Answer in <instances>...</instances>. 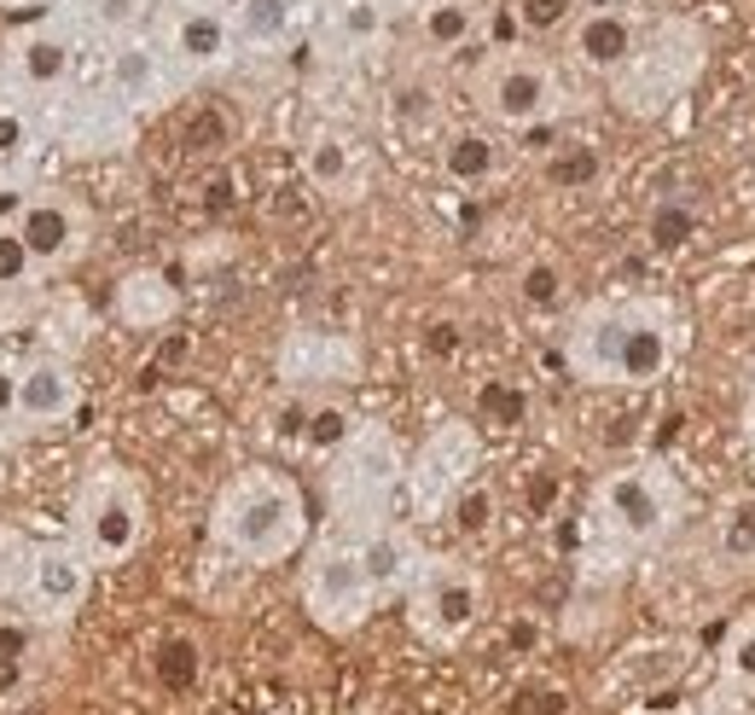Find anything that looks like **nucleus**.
I'll return each mask as SVG.
<instances>
[{"instance_id": "4be33fe9", "label": "nucleus", "mask_w": 755, "mask_h": 715, "mask_svg": "<svg viewBox=\"0 0 755 715\" xmlns=\"http://www.w3.org/2000/svg\"><path fill=\"white\" fill-rule=\"evenodd\" d=\"M30 146H35L30 117H24V111H12V106H0V180L24 169V163H30Z\"/></svg>"}, {"instance_id": "7ed1b4c3", "label": "nucleus", "mask_w": 755, "mask_h": 715, "mask_svg": "<svg viewBox=\"0 0 755 715\" xmlns=\"http://www.w3.org/2000/svg\"><path fill=\"white\" fill-rule=\"evenodd\" d=\"M140 524H146V513H140V495L129 483H93L88 495V513H81V529H88V553L99 564H122L140 547Z\"/></svg>"}, {"instance_id": "a878e982", "label": "nucleus", "mask_w": 755, "mask_h": 715, "mask_svg": "<svg viewBox=\"0 0 755 715\" xmlns=\"http://www.w3.org/2000/svg\"><path fill=\"white\" fill-rule=\"evenodd\" d=\"M302 163H309V180H314V187H343V175H349V146L332 140V134H320Z\"/></svg>"}, {"instance_id": "0eeeda50", "label": "nucleus", "mask_w": 755, "mask_h": 715, "mask_svg": "<svg viewBox=\"0 0 755 715\" xmlns=\"http://www.w3.org/2000/svg\"><path fill=\"white\" fill-rule=\"evenodd\" d=\"M553 106V76L541 65H512L495 76V88H488V111L500 122H512V129H535Z\"/></svg>"}, {"instance_id": "1a4fd4ad", "label": "nucleus", "mask_w": 755, "mask_h": 715, "mask_svg": "<svg viewBox=\"0 0 755 715\" xmlns=\"http://www.w3.org/2000/svg\"><path fill=\"white\" fill-rule=\"evenodd\" d=\"M30 582H35V600L47 610H76L88 600V559L76 547H47V553L30 559Z\"/></svg>"}, {"instance_id": "cd10ccee", "label": "nucleus", "mask_w": 755, "mask_h": 715, "mask_svg": "<svg viewBox=\"0 0 755 715\" xmlns=\"http://www.w3.org/2000/svg\"><path fill=\"white\" fill-rule=\"evenodd\" d=\"M30 274H35L30 244L18 239V228H0V285H24Z\"/></svg>"}, {"instance_id": "f3484780", "label": "nucleus", "mask_w": 755, "mask_h": 715, "mask_svg": "<svg viewBox=\"0 0 755 715\" xmlns=\"http://www.w3.org/2000/svg\"><path fill=\"white\" fill-rule=\"evenodd\" d=\"M349 460H355V477L366 488H390L396 472H401V454H396V442L384 431H355L349 437Z\"/></svg>"}, {"instance_id": "c756f323", "label": "nucleus", "mask_w": 755, "mask_h": 715, "mask_svg": "<svg viewBox=\"0 0 755 715\" xmlns=\"http://www.w3.org/2000/svg\"><path fill=\"white\" fill-rule=\"evenodd\" d=\"M546 175H553L558 180V187H587V180H593L599 175V157L593 152H564V157H553V169H546Z\"/></svg>"}, {"instance_id": "5701e85b", "label": "nucleus", "mask_w": 755, "mask_h": 715, "mask_svg": "<svg viewBox=\"0 0 755 715\" xmlns=\"http://www.w3.org/2000/svg\"><path fill=\"white\" fill-rule=\"evenodd\" d=\"M465 35H471V7H459V0L424 7V41L431 47H465Z\"/></svg>"}, {"instance_id": "a19ab883", "label": "nucleus", "mask_w": 755, "mask_h": 715, "mask_svg": "<svg viewBox=\"0 0 755 715\" xmlns=\"http://www.w3.org/2000/svg\"><path fill=\"white\" fill-rule=\"evenodd\" d=\"M715 715H750V710H739V704H732V710H715Z\"/></svg>"}, {"instance_id": "9b49d317", "label": "nucleus", "mask_w": 755, "mask_h": 715, "mask_svg": "<svg viewBox=\"0 0 755 715\" xmlns=\"http://www.w3.org/2000/svg\"><path fill=\"white\" fill-rule=\"evenodd\" d=\"M576 58L587 70H622L634 58V24L622 12H587L576 30Z\"/></svg>"}, {"instance_id": "6ab92c4d", "label": "nucleus", "mask_w": 755, "mask_h": 715, "mask_svg": "<svg viewBox=\"0 0 755 715\" xmlns=\"http://www.w3.org/2000/svg\"><path fill=\"white\" fill-rule=\"evenodd\" d=\"M622 326H628V315H593L581 326V366L587 373H610V366H617Z\"/></svg>"}, {"instance_id": "20e7f679", "label": "nucleus", "mask_w": 755, "mask_h": 715, "mask_svg": "<svg viewBox=\"0 0 755 715\" xmlns=\"http://www.w3.org/2000/svg\"><path fill=\"white\" fill-rule=\"evenodd\" d=\"M604 518L622 529L628 541H657L668 529V495L657 477L645 472H617L604 483Z\"/></svg>"}, {"instance_id": "423d86ee", "label": "nucleus", "mask_w": 755, "mask_h": 715, "mask_svg": "<svg viewBox=\"0 0 755 715\" xmlns=\"http://www.w3.org/2000/svg\"><path fill=\"white\" fill-rule=\"evenodd\" d=\"M668 355H675L668 326H663V320H645V315H628L610 378H622V384H657V378L668 373Z\"/></svg>"}, {"instance_id": "412c9836", "label": "nucleus", "mask_w": 755, "mask_h": 715, "mask_svg": "<svg viewBox=\"0 0 755 715\" xmlns=\"http://www.w3.org/2000/svg\"><path fill=\"white\" fill-rule=\"evenodd\" d=\"M691 233H698V216H691V204H686V198H663L657 210H651L645 239L657 244V251H680Z\"/></svg>"}, {"instance_id": "4468645a", "label": "nucleus", "mask_w": 755, "mask_h": 715, "mask_svg": "<svg viewBox=\"0 0 755 715\" xmlns=\"http://www.w3.org/2000/svg\"><path fill=\"white\" fill-rule=\"evenodd\" d=\"M227 41H233L227 18L203 12V7L180 12V24H175V53L187 58V65H215V58H227Z\"/></svg>"}, {"instance_id": "f257e3e1", "label": "nucleus", "mask_w": 755, "mask_h": 715, "mask_svg": "<svg viewBox=\"0 0 755 715\" xmlns=\"http://www.w3.org/2000/svg\"><path fill=\"white\" fill-rule=\"evenodd\" d=\"M215 529H221V541H227L233 553L268 564V559H285L297 547V536H302V501H297V488L285 483V477L256 472V477H244L233 495L221 501Z\"/></svg>"}, {"instance_id": "bb28decb", "label": "nucleus", "mask_w": 755, "mask_h": 715, "mask_svg": "<svg viewBox=\"0 0 755 715\" xmlns=\"http://www.w3.org/2000/svg\"><path fill=\"white\" fill-rule=\"evenodd\" d=\"M518 292L529 309H558L564 302V274H558V262H529L523 279H518Z\"/></svg>"}, {"instance_id": "e433bc0d", "label": "nucleus", "mask_w": 755, "mask_h": 715, "mask_svg": "<svg viewBox=\"0 0 755 715\" xmlns=\"http://www.w3.org/2000/svg\"><path fill=\"white\" fill-rule=\"evenodd\" d=\"M7 414H18V373L0 366V419H7Z\"/></svg>"}, {"instance_id": "ea45409f", "label": "nucleus", "mask_w": 755, "mask_h": 715, "mask_svg": "<svg viewBox=\"0 0 755 715\" xmlns=\"http://www.w3.org/2000/svg\"><path fill=\"white\" fill-rule=\"evenodd\" d=\"M18 675H24V669H18V658H12V651H0V692H12Z\"/></svg>"}, {"instance_id": "2f4dec72", "label": "nucleus", "mask_w": 755, "mask_h": 715, "mask_svg": "<svg viewBox=\"0 0 755 715\" xmlns=\"http://www.w3.org/2000/svg\"><path fill=\"white\" fill-rule=\"evenodd\" d=\"M569 7H576V0H523V7H518V24H523V30H558L564 18H569Z\"/></svg>"}, {"instance_id": "9d476101", "label": "nucleus", "mask_w": 755, "mask_h": 715, "mask_svg": "<svg viewBox=\"0 0 755 715\" xmlns=\"http://www.w3.org/2000/svg\"><path fill=\"white\" fill-rule=\"evenodd\" d=\"M76 373L65 361H35L18 373V414L24 419H65L76 414Z\"/></svg>"}, {"instance_id": "f03ea898", "label": "nucleus", "mask_w": 755, "mask_h": 715, "mask_svg": "<svg viewBox=\"0 0 755 715\" xmlns=\"http://www.w3.org/2000/svg\"><path fill=\"white\" fill-rule=\"evenodd\" d=\"M373 582H366V564L355 547H320L314 564H309V610L337 628V635H349L355 623H366V610H373Z\"/></svg>"}, {"instance_id": "f8f14e48", "label": "nucleus", "mask_w": 755, "mask_h": 715, "mask_svg": "<svg viewBox=\"0 0 755 715\" xmlns=\"http://www.w3.org/2000/svg\"><path fill=\"white\" fill-rule=\"evenodd\" d=\"M70 70H76L70 35H58V30H30L24 41H18V76H24L30 88H58V81H70Z\"/></svg>"}, {"instance_id": "6e6552de", "label": "nucleus", "mask_w": 755, "mask_h": 715, "mask_svg": "<svg viewBox=\"0 0 755 715\" xmlns=\"http://www.w3.org/2000/svg\"><path fill=\"white\" fill-rule=\"evenodd\" d=\"M76 210L70 204H58V198H35L24 204V216H18V239L30 244V256H35V268H53V262H65L76 251Z\"/></svg>"}, {"instance_id": "aec40b11", "label": "nucleus", "mask_w": 755, "mask_h": 715, "mask_svg": "<svg viewBox=\"0 0 755 715\" xmlns=\"http://www.w3.org/2000/svg\"><path fill=\"white\" fill-rule=\"evenodd\" d=\"M721 681L732 692H755V617L726 635V646H721Z\"/></svg>"}, {"instance_id": "a211bd4d", "label": "nucleus", "mask_w": 755, "mask_h": 715, "mask_svg": "<svg viewBox=\"0 0 755 715\" xmlns=\"http://www.w3.org/2000/svg\"><path fill=\"white\" fill-rule=\"evenodd\" d=\"M355 431H360L355 414L349 407H337V402H325V407H314V414L302 419V442H309L314 454H337V448H349Z\"/></svg>"}, {"instance_id": "f704fd0d", "label": "nucleus", "mask_w": 755, "mask_h": 715, "mask_svg": "<svg viewBox=\"0 0 755 715\" xmlns=\"http://www.w3.org/2000/svg\"><path fill=\"white\" fill-rule=\"evenodd\" d=\"M454 518H459V529H465V536H482V529H488V518H495V501H488L482 488H471V495L459 501V513H454Z\"/></svg>"}, {"instance_id": "72a5a7b5", "label": "nucleus", "mask_w": 755, "mask_h": 715, "mask_svg": "<svg viewBox=\"0 0 755 715\" xmlns=\"http://www.w3.org/2000/svg\"><path fill=\"white\" fill-rule=\"evenodd\" d=\"M482 414H495L500 425H518L523 419V396L506 391V384H488V391H482Z\"/></svg>"}, {"instance_id": "b1692460", "label": "nucleus", "mask_w": 755, "mask_h": 715, "mask_svg": "<svg viewBox=\"0 0 755 715\" xmlns=\"http://www.w3.org/2000/svg\"><path fill=\"white\" fill-rule=\"evenodd\" d=\"M291 24V0H244L238 7V35L244 41H279Z\"/></svg>"}, {"instance_id": "79ce46f5", "label": "nucleus", "mask_w": 755, "mask_h": 715, "mask_svg": "<svg viewBox=\"0 0 755 715\" xmlns=\"http://www.w3.org/2000/svg\"><path fill=\"white\" fill-rule=\"evenodd\" d=\"M12 7H18V0H12Z\"/></svg>"}, {"instance_id": "2eb2a0df", "label": "nucleus", "mask_w": 755, "mask_h": 715, "mask_svg": "<svg viewBox=\"0 0 755 715\" xmlns=\"http://www.w3.org/2000/svg\"><path fill=\"white\" fill-rule=\"evenodd\" d=\"M442 169H447V180H459V187H482V180L500 169V146L482 129H465L442 146Z\"/></svg>"}, {"instance_id": "dca6fc26", "label": "nucleus", "mask_w": 755, "mask_h": 715, "mask_svg": "<svg viewBox=\"0 0 755 715\" xmlns=\"http://www.w3.org/2000/svg\"><path fill=\"white\" fill-rule=\"evenodd\" d=\"M111 88L129 99V106L152 99L157 94V53L140 47V41H122V47L111 53Z\"/></svg>"}, {"instance_id": "473e14b6", "label": "nucleus", "mask_w": 755, "mask_h": 715, "mask_svg": "<svg viewBox=\"0 0 755 715\" xmlns=\"http://www.w3.org/2000/svg\"><path fill=\"white\" fill-rule=\"evenodd\" d=\"M384 30V12L373 7V0H355V7H343V35L349 41H373Z\"/></svg>"}, {"instance_id": "c85d7f7f", "label": "nucleus", "mask_w": 755, "mask_h": 715, "mask_svg": "<svg viewBox=\"0 0 755 715\" xmlns=\"http://www.w3.org/2000/svg\"><path fill=\"white\" fill-rule=\"evenodd\" d=\"M140 12H146V0H93V7H88L93 30H106V35L134 30V24H140Z\"/></svg>"}, {"instance_id": "7c9ffc66", "label": "nucleus", "mask_w": 755, "mask_h": 715, "mask_svg": "<svg viewBox=\"0 0 755 715\" xmlns=\"http://www.w3.org/2000/svg\"><path fill=\"white\" fill-rule=\"evenodd\" d=\"M30 559H35V553H30L18 536H0V594H12V587L30 576Z\"/></svg>"}, {"instance_id": "ddd939ff", "label": "nucleus", "mask_w": 755, "mask_h": 715, "mask_svg": "<svg viewBox=\"0 0 755 715\" xmlns=\"http://www.w3.org/2000/svg\"><path fill=\"white\" fill-rule=\"evenodd\" d=\"M355 553H360V564H366V582H373V594H390V587H401L407 576H413V547H407V536H396V529H378V536H366Z\"/></svg>"}, {"instance_id": "39448f33", "label": "nucleus", "mask_w": 755, "mask_h": 715, "mask_svg": "<svg viewBox=\"0 0 755 715\" xmlns=\"http://www.w3.org/2000/svg\"><path fill=\"white\" fill-rule=\"evenodd\" d=\"M477 610H482V587H477L471 570H436L419 594V623L431 628L436 640H459L465 628L477 623Z\"/></svg>"}, {"instance_id": "393cba45", "label": "nucleus", "mask_w": 755, "mask_h": 715, "mask_svg": "<svg viewBox=\"0 0 755 715\" xmlns=\"http://www.w3.org/2000/svg\"><path fill=\"white\" fill-rule=\"evenodd\" d=\"M152 669H157V681L175 686V692L192 686V681H198V646H192L187 635H169V640L157 646V663H152Z\"/></svg>"}, {"instance_id": "4c0bfd02", "label": "nucleus", "mask_w": 755, "mask_h": 715, "mask_svg": "<svg viewBox=\"0 0 755 715\" xmlns=\"http://www.w3.org/2000/svg\"><path fill=\"white\" fill-rule=\"evenodd\" d=\"M431 350H436V355H454V350H459V332H454L447 320H442V326H431Z\"/></svg>"}, {"instance_id": "c9c22d12", "label": "nucleus", "mask_w": 755, "mask_h": 715, "mask_svg": "<svg viewBox=\"0 0 755 715\" xmlns=\"http://www.w3.org/2000/svg\"><path fill=\"white\" fill-rule=\"evenodd\" d=\"M187 355H192V338H180V332L157 343V366H175V361H187Z\"/></svg>"}, {"instance_id": "58836bf2", "label": "nucleus", "mask_w": 755, "mask_h": 715, "mask_svg": "<svg viewBox=\"0 0 755 715\" xmlns=\"http://www.w3.org/2000/svg\"><path fill=\"white\" fill-rule=\"evenodd\" d=\"M732 547H755V506H744L739 513V536H726Z\"/></svg>"}]
</instances>
